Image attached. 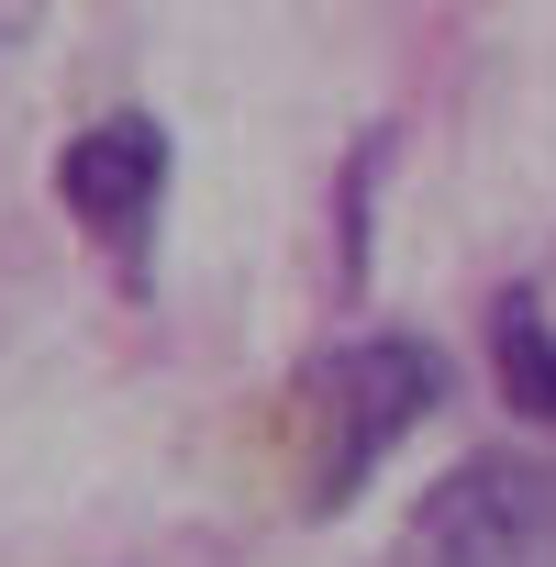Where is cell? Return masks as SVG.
<instances>
[{"instance_id": "obj_1", "label": "cell", "mask_w": 556, "mask_h": 567, "mask_svg": "<svg viewBox=\"0 0 556 567\" xmlns=\"http://www.w3.org/2000/svg\"><path fill=\"white\" fill-rule=\"evenodd\" d=\"M445 401V357L423 334H346L334 357H312L290 379V489L301 512H346V489H368V467Z\"/></svg>"}, {"instance_id": "obj_2", "label": "cell", "mask_w": 556, "mask_h": 567, "mask_svg": "<svg viewBox=\"0 0 556 567\" xmlns=\"http://www.w3.org/2000/svg\"><path fill=\"white\" fill-rule=\"evenodd\" d=\"M401 567H556V445H478V456H456L412 501Z\"/></svg>"}, {"instance_id": "obj_3", "label": "cell", "mask_w": 556, "mask_h": 567, "mask_svg": "<svg viewBox=\"0 0 556 567\" xmlns=\"http://www.w3.org/2000/svg\"><path fill=\"white\" fill-rule=\"evenodd\" d=\"M56 200L79 212V234L112 245L123 278H145V234H156V200H167V134L145 112H112L90 134H68L56 156Z\"/></svg>"}, {"instance_id": "obj_4", "label": "cell", "mask_w": 556, "mask_h": 567, "mask_svg": "<svg viewBox=\"0 0 556 567\" xmlns=\"http://www.w3.org/2000/svg\"><path fill=\"white\" fill-rule=\"evenodd\" d=\"M490 368H501V401L523 423H556V323L534 312V290L490 301Z\"/></svg>"}]
</instances>
